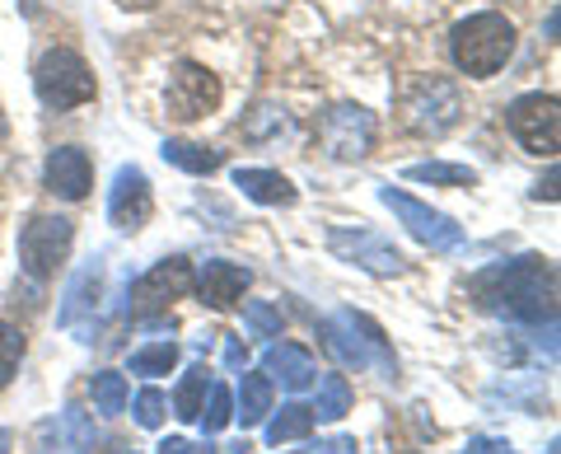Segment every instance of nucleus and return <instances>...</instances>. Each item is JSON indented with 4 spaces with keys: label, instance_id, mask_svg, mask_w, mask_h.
I'll use <instances>...</instances> for the list:
<instances>
[{
    "label": "nucleus",
    "instance_id": "nucleus-1",
    "mask_svg": "<svg viewBox=\"0 0 561 454\" xmlns=\"http://www.w3.org/2000/svg\"><path fill=\"white\" fill-rule=\"evenodd\" d=\"M468 295L486 314H501L511 324H557V268L538 253L478 272L468 282Z\"/></svg>",
    "mask_w": 561,
    "mask_h": 454
},
{
    "label": "nucleus",
    "instance_id": "nucleus-2",
    "mask_svg": "<svg viewBox=\"0 0 561 454\" xmlns=\"http://www.w3.org/2000/svg\"><path fill=\"white\" fill-rule=\"evenodd\" d=\"M449 52H454V66H459L468 80H491L515 57V24L496 10H478L454 29Z\"/></svg>",
    "mask_w": 561,
    "mask_h": 454
},
{
    "label": "nucleus",
    "instance_id": "nucleus-3",
    "mask_svg": "<svg viewBox=\"0 0 561 454\" xmlns=\"http://www.w3.org/2000/svg\"><path fill=\"white\" fill-rule=\"evenodd\" d=\"M398 113H402V127L416 132V136H445V132L459 127L463 94H459V84L445 80V76H416V80L402 84Z\"/></svg>",
    "mask_w": 561,
    "mask_h": 454
},
{
    "label": "nucleus",
    "instance_id": "nucleus-4",
    "mask_svg": "<svg viewBox=\"0 0 561 454\" xmlns=\"http://www.w3.org/2000/svg\"><path fill=\"white\" fill-rule=\"evenodd\" d=\"M323 342L342 365H356V371H379V375L398 371V361L389 352V342H383L379 324H370L365 314H351V309L332 314V319L323 324Z\"/></svg>",
    "mask_w": 561,
    "mask_h": 454
},
{
    "label": "nucleus",
    "instance_id": "nucleus-5",
    "mask_svg": "<svg viewBox=\"0 0 561 454\" xmlns=\"http://www.w3.org/2000/svg\"><path fill=\"white\" fill-rule=\"evenodd\" d=\"M33 90H38V99L47 109H80V103H90L99 94V84H94L80 52L47 47L38 57V66H33Z\"/></svg>",
    "mask_w": 561,
    "mask_h": 454
},
{
    "label": "nucleus",
    "instance_id": "nucleus-6",
    "mask_svg": "<svg viewBox=\"0 0 561 454\" xmlns=\"http://www.w3.org/2000/svg\"><path fill=\"white\" fill-rule=\"evenodd\" d=\"M505 127L515 132V141L534 155H557L561 150V103L557 94H519L505 109Z\"/></svg>",
    "mask_w": 561,
    "mask_h": 454
},
{
    "label": "nucleus",
    "instance_id": "nucleus-7",
    "mask_svg": "<svg viewBox=\"0 0 561 454\" xmlns=\"http://www.w3.org/2000/svg\"><path fill=\"white\" fill-rule=\"evenodd\" d=\"M70 243H76V225L66 216H33L20 230V263L33 282H47L66 263Z\"/></svg>",
    "mask_w": 561,
    "mask_h": 454
},
{
    "label": "nucleus",
    "instance_id": "nucleus-8",
    "mask_svg": "<svg viewBox=\"0 0 561 454\" xmlns=\"http://www.w3.org/2000/svg\"><path fill=\"white\" fill-rule=\"evenodd\" d=\"M379 202L389 206V212L408 225V235L416 239V243H426L431 253H449V249H459L463 243V230L454 225L445 212H431L426 202H416V197H408V192H398V188H379Z\"/></svg>",
    "mask_w": 561,
    "mask_h": 454
},
{
    "label": "nucleus",
    "instance_id": "nucleus-9",
    "mask_svg": "<svg viewBox=\"0 0 561 454\" xmlns=\"http://www.w3.org/2000/svg\"><path fill=\"white\" fill-rule=\"evenodd\" d=\"M220 76H210L202 61H179L173 66V76H169V117H179V122H202L220 109Z\"/></svg>",
    "mask_w": 561,
    "mask_h": 454
},
{
    "label": "nucleus",
    "instance_id": "nucleus-10",
    "mask_svg": "<svg viewBox=\"0 0 561 454\" xmlns=\"http://www.w3.org/2000/svg\"><path fill=\"white\" fill-rule=\"evenodd\" d=\"M319 141L332 160H365L375 146V117L360 103H332L319 117Z\"/></svg>",
    "mask_w": 561,
    "mask_h": 454
},
{
    "label": "nucleus",
    "instance_id": "nucleus-11",
    "mask_svg": "<svg viewBox=\"0 0 561 454\" xmlns=\"http://www.w3.org/2000/svg\"><path fill=\"white\" fill-rule=\"evenodd\" d=\"M328 249L337 253L342 263H356L360 272H375V276H398L408 268L393 243L375 230H365V225H337V230L328 235Z\"/></svg>",
    "mask_w": 561,
    "mask_h": 454
},
{
    "label": "nucleus",
    "instance_id": "nucleus-12",
    "mask_svg": "<svg viewBox=\"0 0 561 454\" xmlns=\"http://www.w3.org/2000/svg\"><path fill=\"white\" fill-rule=\"evenodd\" d=\"M187 291H192V263H187V258H164V263H154V268L131 286V309H136V314L169 309L173 300H183Z\"/></svg>",
    "mask_w": 561,
    "mask_h": 454
},
{
    "label": "nucleus",
    "instance_id": "nucleus-13",
    "mask_svg": "<svg viewBox=\"0 0 561 454\" xmlns=\"http://www.w3.org/2000/svg\"><path fill=\"white\" fill-rule=\"evenodd\" d=\"M154 212V197H150V179L140 173L136 164H122L117 179H113V192H108V220L117 225V230L136 235L140 225L150 220Z\"/></svg>",
    "mask_w": 561,
    "mask_h": 454
},
{
    "label": "nucleus",
    "instance_id": "nucleus-14",
    "mask_svg": "<svg viewBox=\"0 0 561 454\" xmlns=\"http://www.w3.org/2000/svg\"><path fill=\"white\" fill-rule=\"evenodd\" d=\"M43 183H47V192H57V197H66V202L90 197V188H94V164H90V155H84L80 146L51 150V155H47V169H43Z\"/></svg>",
    "mask_w": 561,
    "mask_h": 454
},
{
    "label": "nucleus",
    "instance_id": "nucleus-15",
    "mask_svg": "<svg viewBox=\"0 0 561 454\" xmlns=\"http://www.w3.org/2000/svg\"><path fill=\"white\" fill-rule=\"evenodd\" d=\"M253 272L239 268V263H225V258H216V263H206L202 276H197V291H202V305L210 309H230L243 300V291H249Z\"/></svg>",
    "mask_w": 561,
    "mask_h": 454
},
{
    "label": "nucleus",
    "instance_id": "nucleus-16",
    "mask_svg": "<svg viewBox=\"0 0 561 454\" xmlns=\"http://www.w3.org/2000/svg\"><path fill=\"white\" fill-rule=\"evenodd\" d=\"M262 375H272L276 384H286L290 394H300V389H309V384L319 379V365H313V356L305 352V347L280 342V347H267V356H262Z\"/></svg>",
    "mask_w": 561,
    "mask_h": 454
},
{
    "label": "nucleus",
    "instance_id": "nucleus-17",
    "mask_svg": "<svg viewBox=\"0 0 561 454\" xmlns=\"http://www.w3.org/2000/svg\"><path fill=\"white\" fill-rule=\"evenodd\" d=\"M234 188H243V197L257 206H290L295 183L276 169H234Z\"/></svg>",
    "mask_w": 561,
    "mask_h": 454
},
{
    "label": "nucleus",
    "instance_id": "nucleus-18",
    "mask_svg": "<svg viewBox=\"0 0 561 454\" xmlns=\"http://www.w3.org/2000/svg\"><path fill=\"white\" fill-rule=\"evenodd\" d=\"M99 282H103V263L94 258L90 268H80V276H76V282H70V291H66L61 328H80V314L99 309Z\"/></svg>",
    "mask_w": 561,
    "mask_h": 454
},
{
    "label": "nucleus",
    "instance_id": "nucleus-19",
    "mask_svg": "<svg viewBox=\"0 0 561 454\" xmlns=\"http://www.w3.org/2000/svg\"><path fill=\"white\" fill-rule=\"evenodd\" d=\"M272 412V379L267 375H243L239 379V422L243 427H257L262 417Z\"/></svg>",
    "mask_w": 561,
    "mask_h": 454
},
{
    "label": "nucleus",
    "instance_id": "nucleus-20",
    "mask_svg": "<svg viewBox=\"0 0 561 454\" xmlns=\"http://www.w3.org/2000/svg\"><path fill=\"white\" fill-rule=\"evenodd\" d=\"M160 155L173 164V169H187V173H216L225 160H220V150H210V146H197V141H164Z\"/></svg>",
    "mask_w": 561,
    "mask_h": 454
},
{
    "label": "nucleus",
    "instance_id": "nucleus-21",
    "mask_svg": "<svg viewBox=\"0 0 561 454\" xmlns=\"http://www.w3.org/2000/svg\"><path fill=\"white\" fill-rule=\"evenodd\" d=\"M319 404H313V422H337V417L351 412V384L342 375H319Z\"/></svg>",
    "mask_w": 561,
    "mask_h": 454
},
{
    "label": "nucleus",
    "instance_id": "nucleus-22",
    "mask_svg": "<svg viewBox=\"0 0 561 454\" xmlns=\"http://www.w3.org/2000/svg\"><path fill=\"white\" fill-rule=\"evenodd\" d=\"M313 431V412L305 404H286L272 422H267V445H286V441H305Z\"/></svg>",
    "mask_w": 561,
    "mask_h": 454
},
{
    "label": "nucleus",
    "instance_id": "nucleus-23",
    "mask_svg": "<svg viewBox=\"0 0 561 454\" xmlns=\"http://www.w3.org/2000/svg\"><path fill=\"white\" fill-rule=\"evenodd\" d=\"M408 179H412V183H435V188H472V183H478V173H472L468 164L431 160V164H412Z\"/></svg>",
    "mask_w": 561,
    "mask_h": 454
},
{
    "label": "nucleus",
    "instance_id": "nucleus-24",
    "mask_svg": "<svg viewBox=\"0 0 561 454\" xmlns=\"http://www.w3.org/2000/svg\"><path fill=\"white\" fill-rule=\"evenodd\" d=\"M90 398H94V412L117 417L122 408H127V379H122L117 371H99L90 379Z\"/></svg>",
    "mask_w": 561,
    "mask_h": 454
},
{
    "label": "nucleus",
    "instance_id": "nucleus-25",
    "mask_svg": "<svg viewBox=\"0 0 561 454\" xmlns=\"http://www.w3.org/2000/svg\"><path fill=\"white\" fill-rule=\"evenodd\" d=\"M173 365H179V347L173 342H150V347H140V352H131V375H169Z\"/></svg>",
    "mask_w": 561,
    "mask_h": 454
},
{
    "label": "nucleus",
    "instance_id": "nucleus-26",
    "mask_svg": "<svg viewBox=\"0 0 561 454\" xmlns=\"http://www.w3.org/2000/svg\"><path fill=\"white\" fill-rule=\"evenodd\" d=\"M202 398H206V365H192V371L183 375V384H179V394H173V412H179L183 422H197Z\"/></svg>",
    "mask_w": 561,
    "mask_h": 454
},
{
    "label": "nucleus",
    "instance_id": "nucleus-27",
    "mask_svg": "<svg viewBox=\"0 0 561 454\" xmlns=\"http://www.w3.org/2000/svg\"><path fill=\"white\" fill-rule=\"evenodd\" d=\"M20 361H24V333L14 324H0V389L14 379Z\"/></svg>",
    "mask_w": 561,
    "mask_h": 454
},
{
    "label": "nucleus",
    "instance_id": "nucleus-28",
    "mask_svg": "<svg viewBox=\"0 0 561 454\" xmlns=\"http://www.w3.org/2000/svg\"><path fill=\"white\" fill-rule=\"evenodd\" d=\"M202 422H206V431L216 435V431H225L234 422V394L225 389V384H216V389H210V404L202 408Z\"/></svg>",
    "mask_w": 561,
    "mask_h": 454
},
{
    "label": "nucleus",
    "instance_id": "nucleus-29",
    "mask_svg": "<svg viewBox=\"0 0 561 454\" xmlns=\"http://www.w3.org/2000/svg\"><path fill=\"white\" fill-rule=\"evenodd\" d=\"M243 324H249L253 338H272L280 333V309H272L267 300H249L243 305Z\"/></svg>",
    "mask_w": 561,
    "mask_h": 454
},
{
    "label": "nucleus",
    "instance_id": "nucleus-30",
    "mask_svg": "<svg viewBox=\"0 0 561 454\" xmlns=\"http://www.w3.org/2000/svg\"><path fill=\"white\" fill-rule=\"evenodd\" d=\"M276 127H286V113H280L276 103H257V109L243 117V136H249V141H262V136L276 132Z\"/></svg>",
    "mask_w": 561,
    "mask_h": 454
},
{
    "label": "nucleus",
    "instance_id": "nucleus-31",
    "mask_svg": "<svg viewBox=\"0 0 561 454\" xmlns=\"http://www.w3.org/2000/svg\"><path fill=\"white\" fill-rule=\"evenodd\" d=\"M164 394L160 389H140L136 394V404H131V412H136V422L146 427V431H160V422H164Z\"/></svg>",
    "mask_w": 561,
    "mask_h": 454
},
{
    "label": "nucleus",
    "instance_id": "nucleus-32",
    "mask_svg": "<svg viewBox=\"0 0 561 454\" xmlns=\"http://www.w3.org/2000/svg\"><path fill=\"white\" fill-rule=\"evenodd\" d=\"M160 454H216L210 445H192V441H183V435H169V441L160 445Z\"/></svg>",
    "mask_w": 561,
    "mask_h": 454
},
{
    "label": "nucleus",
    "instance_id": "nucleus-33",
    "mask_svg": "<svg viewBox=\"0 0 561 454\" xmlns=\"http://www.w3.org/2000/svg\"><path fill=\"white\" fill-rule=\"evenodd\" d=\"M468 454H515V450L505 445V441H486V435H482V441H472V445H468Z\"/></svg>",
    "mask_w": 561,
    "mask_h": 454
},
{
    "label": "nucleus",
    "instance_id": "nucleus-34",
    "mask_svg": "<svg viewBox=\"0 0 561 454\" xmlns=\"http://www.w3.org/2000/svg\"><path fill=\"white\" fill-rule=\"evenodd\" d=\"M534 197H548V202H557V173H548L538 188H534Z\"/></svg>",
    "mask_w": 561,
    "mask_h": 454
},
{
    "label": "nucleus",
    "instance_id": "nucleus-35",
    "mask_svg": "<svg viewBox=\"0 0 561 454\" xmlns=\"http://www.w3.org/2000/svg\"><path fill=\"white\" fill-rule=\"evenodd\" d=\"M117 5H122V10H154L160 0H117Z\"/></svg>",
    "mask_w": 561,
    "mask_h": 454
},
{
    "label": "nucleus",
    "instance_id": "nucleus-36",
    "mask_svg": "<svg viewBox=\"0 0 561 454\" xmlns=\"http://www.w3.org/2000/svg\"><path fill=\"white\" fill-rule=\"evenodd\" d=\"M225 361H230V365H243V352H239V342H225Z\"/></svg>",
    "mask_w": 561,
    "mask_h": 454
},
{
    "label": "nucleus",
    "instance_id": "nucleus-37",
    "mask_svg": "<svg viewBox=\"0 0 561 454\" xmlns=\"http://www.w3.org/2000/svg\"><path fill=\"white\" fill-rule=\"evenodd\" d=\"M10 445H14V435H10L5 427H0V454H10Z\"/></svg>",
    "mask_w": 561,
    "mask_h": 454
},
{
    "label": "nucleus",
    "instance_id": "nucleus-38",
    "mask_svg": "<svg viewBox=\"0 0 561 454\" xmlns=\"http://www.w3.org/2000/svg\"><path fill=\"white\" fill-rule=\"evenodd\" d=\"M0 136H5V113H0Z\"/></svg>",
    "mask_w": 561,
    "mask_h": 454
}]
</instances>
